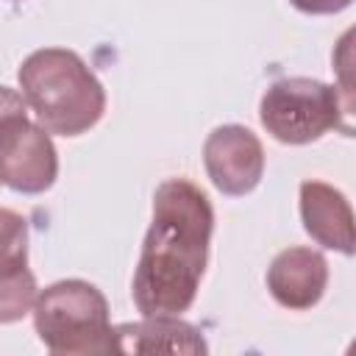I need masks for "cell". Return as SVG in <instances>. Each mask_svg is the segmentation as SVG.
I'll list each match as a JSON object with an SVG mask.
<instances>
[{"label": "cell", "instance_id": "ba28073f", "mask_svg": "<svg viewBox=\"0 0 356 356\" xmlns=\"http://www.w3.org/2000/svg\"><path fill=\"white\" fill-rule=\"evenodd\" d=\"M300 220L306 234L331 250L353 253V209L350 200L325 181L300 184Z\"/></svg>", "mask_w": 356, "mask_h": 356}, {"label": "cell", "instance_id": "9c48e42d", "mask_svg": "<svg viewBox=\"0 0 356 356\" xmlns=\"http://www.w3.org/2000/svg\"><path fill=\"white\" fill-rule=\"evenodd\" d=\"M111 337L114 353H209L200 331L178 314H150L136 323H122L111 328Z\"/></svg>", "mask_w": 356, "mask_h": 356}, {"label": "cell", "instance_id": "7a4b0ae2", "mask_svg": "<svg viewBox=\"0 0 356 356\" xmlns=\"http://www.w3.org/2000/svg\"><path fill=\"white\" fill-rule=\"evenodd\" d=\"M17 81L28 108L47 134L81 136L106 111V89L75 50H33L19 64Z\"/></svg>", "mask_w": 356, "mask_h": 356}, {"label": "cell", "instance_id": "4fadbf2b", "mask_svg": "<svg viewBox=\"0 0 356 356\" xmlns=\"http://www.w3.org/2000/svg\"><path fill=\"white\" fill-rule=\"evenodd\" d=\"M298 11H303V14H339V11H345L353 0H289Z\"/></svg>", "mask_w": 356, "mask_h": 356}, {"label": "cell", "instance_id": "5b68a950", "mask_svg": "<svg viewBox=\"0 0 356 356\" xmlns=\"http://www.w3.org/2000/svg\"><path fill=\"white\" fill-rule=\"evenodd\" d=\"M58 178V153L50 134L28 114L0 125V184L22 195H42Z\"/></svg>", "mask_w": 356, "mask_h": 356}, {"label": "cell", "instance_id": "7c38bea8", "mask_svg": "<svg viewBox=\"0 0 356 356\" xmlns=\"http://www.w3.org/2000/svg\"><path fill=\"white\" fill-rule=\"evenodd\" d=\"M17 114H28V103H25L22 92H14L8 86H0V125L8 117H17Z\"/></svg>", "mask_w": 356, "mask_h": 356}, {"label": "cell", "instance_id": "277c9868", "mask_svg": "<svg viewBox=\"0 0 356 356\" xmlns=\"http://www.w3.org/2000/svg\"><path fill=\"white\" fill-rule=\"evenodd\" d=\"M342 117H353L342 92L314 78H281L264 89L259 103L264 131L281 145H309L331 128L350 136Z\"/></svg>", "mask_w": 356, "mask_h": 356}, {"label": "cell", "instance_id": "6da1fadb", "mask_svg": "<svg viewBox=\"0 0 356 356\" xmlns=\"http://www.w3.org/2000/svg\"><path fill=\"white\" fill-rule=\"evenodd\" d=\"M214 209L200 186L186 178H167L153 195V222L145 234L134 273V303L150 314L186 312L200 289Z\"/></svg>", "mask_w": 356, "mask_h": 356}, {"label": "cell", "instance_id": "3957f363", "mask_svg": "<svg viewBox=\"0 0 356 356\" xmlns=\"http://www.w3.org/2000/svg\"><path fill=\"white\" fill-rule=\"evenodd\" d=\"M33 328L56 356L114 353L108 300L95 284L81 278L56 281L36 295Z\"/></svg>", "mask_w": 356, "mask_h": 356}, {"label": "cell", "instance_id": "52a82bcc", "mask_svg": "<svg viewBox=\"0 0 356 356\" xmlns=\"http://www.w3.org/2000/svg\"><path fill=\"white\" fill-rule=\"evenodd\" d=\"M328 286V261L312 248H286L267 267L273 300L289 312H306L320 303Z\"/></svg>", "mask_w": 356, "mask_h": 356}, {"label": "cell", "instance_id": "30bf717a", "mask_svg": "<svg viewBox=\"0 0 356 356\" xmlns=\"http://www.w3.org/2000/svg\"><path fill=\"white\" fill-rule=\"evenodd\" d=\"M28 267V222L14 209H0V275Z\"/></svg>", "mask_w": 356, "mask_h": 356}, {"label": "cell", "instance_id": "8fae6325", "mask_svg": "<svg viewBox=\"0 0 356 356\" xmlns=\"http://www.w3.org/2000/svg\"><path fill=\"white\" fill-rule=\"evenodd\" d=\"M36 275L25 267L11 275H0V323H17L36 303Z\"/></svg>", "mask_w": 356, "mask_h": 356}, {"label": "cell", "instance_id": "8992f818", "mask_svg": "<svg viewBox=\"0 0 356 356\" xmlns=\"http://www.w3.org/2000/svg\"><path fill=\"white\" fill-rule=\"evenodd\" d=\"M203 164L209 181L231 197L253 192L264 175L261 139L245 125H220L203 142Z\"/></svg>", "mask_w": 356, "mask_h": 356}]
</instances>
